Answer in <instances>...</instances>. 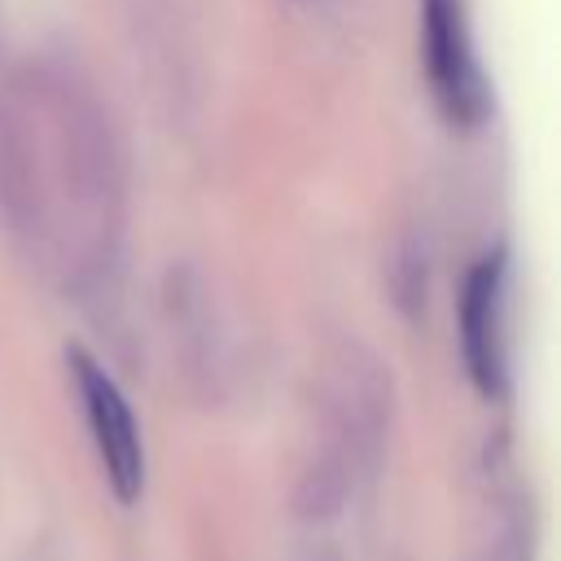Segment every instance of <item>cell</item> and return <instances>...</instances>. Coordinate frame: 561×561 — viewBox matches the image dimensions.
I'll use <instances>...</instances> for the list:
<instances>
[{"label": "cell", "mask_w": 561, "mask_h": 561, "mask_svg": "<svg viewBox=\"0 0 561 561\" xmlns=\"http://www.w3.org/2000/svg\"><path fill=\"white\" fill-rule=\"evenodd\" d=\"M70 368H75V386L88 412V430L101 456V469L118 495V504H136L140 486H145V447L131 421V408L123 399V390L114 386V377L88 355V351H70Z\"/></svg>", "instance_id": "6da1fadb"}, {"label": "cell", "mask_w": 561, "mask_h": 561, "mask_svg": "<svg viewBox=\"0 0 561 561\" xmlns=\"http://www.w3.org/2000/svg\"><path fill=\"white\" fill-rule=\"evenodd\" d=\"M421 44H425V70L430 88L451 123H473L486 110L482 75L469 48L465 9L460 0H421Z\"/></svg>", "instance_id": "7a4b0ae2"}, {"label": "cell", "mask_w": 561, "mask_h": 561, "mask_svg": "<svg viewBox=\"0 0 561 561\" xmlns=\"http://www.w3.org/2000/svg\"><path fill=\"white\" fill-rule=\"evenodd\" d=\"M460 355L482 394L504 386V259L486 254L460 285Z\"/></svg>", "instance_id": "3957f363"}]
</instances>
